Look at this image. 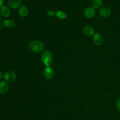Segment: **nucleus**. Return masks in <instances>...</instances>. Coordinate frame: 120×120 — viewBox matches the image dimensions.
<instances>
[{"mask_svg": "<svg viewBox=\"0 0 120 120\" xmlns=\"http://www.w3.org/2000/svg\"><path fill=\"white\" fill-rule=\"evenodd\" d=\"M43 75L47 79H52L54 75V72L53 69L50 67H46L43 71Z\"/></svg>", "mask_w": 120, "mask_h": 120, "instance_id": "39448f33", "label": "nucleus"}, {"mask_svg": "<svg viewBox=\"0 0 120 120\" xmlns=\"http://www.w3.org/2000/svg\"><path fill=\"white\" fill-rule=\"evenodd\" d=\"M103 0H92V5L94 8H98L103 5Z\"/></svg>", "mask_w": 120, "mask_h": 120, "instance_id": "4468645a", "label": "nucleus"}, {"mask_svg": "<svg viewBox=\"0 0 120 120\" xmlns=\"http://www.w3.org/2000/svg\"><path fill=\"white\" fill-rule=\"evenodd\" d=\"M2 25L6 28H11L14 27L15 26V22L12 20L6 19L2 21Z\"/></svg>", "mask_w": 120, "mask_h": 120, "instance_id": "ddd939ff", "label": "nucleus"}, {"mask_svg": "<svg viewBox=\"0 0 120 120\" xmlns=\"http://www.w3.org/2000/svg\"><path fill=\"white\" fill-rule=\"evenodd\" d=\"M116 106L117 108L120 110V98L118 99L116 102Z\"/></svg>", "mask_w": 120, "mask_h": 120, "instance_id": "f3484780", "label": "nucleus"}, {"mask_svg": "<svg viewBox=\"0 0 120 120\" xmlns=\"http://www.w3.org/2000/svg\"><path fill=\"white\" fill-rule=\"evenodd\" d=\"M2 28V25H1L0 24V29H1V28Z\"/></svg>", "mask_w": 120, "mask_h": 120, "instance_id": "aec40b11", "label": "nucleus"}, {"mask_svg": "<svg viewBox=\"0 0 120 120\" xmlns=\"http://www.w3.org/2000/svg\"><path fill=\"white\" fill-rule=\"evenodd\" d=\"M99 14L104 17H108L110 15L111 11L109 8L106 7H103L100 8L99 10Z\"/></svg>", "mask_w": 120, "mask_h": 120, "instance_id": "1a4fd4ad", "label": "nucleus"}, {"mask_svg": "<svg viewBox=\"0 0 120 120\" xmlns=\"http://www.w3.org/2000/svg\"><path fill=\"white\" fill-rule=\"evenodd\" d=\"M3 77L7 82H11L15 80L16 75L14 71L12 70H8L5 73Z\"/></svg>", "mask_w": 120, "mask_h": 120, "instance_id": "7ed1b4c3", "label": "nucleus"}, {"mask_svg": "<svg viewBox=\"0 0 120 120\" xmlns=\"http://www.w3.org/2000/svg\"><path fill=\"white\" fill-rule=\"evenodd\" d=\"M47 15L49 16H52L54 15H55V13L54 12V11L52 10H48L47 12Z\"/></svg>", "mask_w": 120, "mask_h": 120, "instance_id": "dca6fc26", "label": "nucleus"}, {"mask_svg": "<svg viewBox=\"0 0 120 120\" xmlns=\"http://www.w3.org/2000/svg\"><path fill=\"white\" fill-rule=\"evenodd\" d=\"M3 3H4V0H0V7L3 6Z\"/></svg>", "mask_w": 120, "mask_h": 120, "instance_id": "a211bd4d", "label": "nucleus"}, {"mask_svg": "<svg viewBox=\"0 0 120 120\" xmlns=\"http://www.w3.org/2000/svg\"><path fill=\"white\" fill-rule=\"evenodd\" d=\"M96 14V10L95 8L91 7L86 8L84 11V15L87 18H92Z\"/></svg>", "mask_w": 120, "mask_h": 120, "instance_id": "20e7f679", "label": "nucleus"}, {"mask_svg": "<svg viewBox=\"0 0 120 120\" xmlns=\"http://www.w3.org/2000/svg\"><path fill=\"white\" fill-rule=\"evenodd\" d=\"M21 0H9L8 2V6L12 9H16L21 6Z\"/></svg>", "mask_w": 120, "mask_h": 120, "instance_id": "6e6552de", "label": "nucleus"}, {"mask_svg": "<svg viewBox=\"0 0 120 120\" xmlns=\"http://www.w3.org/2000/svg\"><path fill=\"white\" fill-rule=\"evenodd\" d=\"M0 13L4 17H8L11 14V11L8 7L6 6H2L0 8Z\"/></svg>", "mask_w": 120, "mask_h": 120, "instance_id": "9d476101", "label": "nucleus"}, {"mask_svg": "<svg viewBox=\"0 0 120 120\" xmlns=\"http://www.w3.org/2000/svg\"><path fill=\"white\" fill-rule=\"evenodd\" d=\"M84 33L88 36H91L94 34L95 30L94 28L90 25H87L83 28Z\"/></svg>", "mask_w": 120, "mask_h": 120, "instance_id": "9b49d317", "label": "nucleus"}, {"mask_svg": "<svg viewBox=\"0 0 120 120\" xmlns=\"http://www.w3.org/2000/svg\"><path fill=\"white\" fill-rule=\"evenodd\" d=\"M9 90V85L7 81H2L0 82V93L5 94Z\"/></svg>", "mask_w": 120, "mask_h": 120, "instance_id": "0eeeda50", "label": "nucleus"}, {"mask_svg": "<svg viewBox=\"0 0 120 120\" xmlns=\"http://www.w3.org/2000/svg\"><path fill=\"white\" fill-rule=\"evenodd\" d=\"M3 75H4L3 74L2 72L0 70V79L3 77Z\"/></svg>", "mask_w": 120, "mask_h": 120, "instance_id": "6ab92c4d", "label": "nucleus"}, {"mask_svg": "<svg viewBox=\"0 0 120 120\" xmlns=\"http://www.w3.org/2000/svg\"><path fill=\"white\" fill-rule=\"evenodd\" d=\"M30 49L35 52H40L45 49V45L43 43L38 40H33L29 44Z\"/></svg>", "mask_w": 120, "mask_h": 120, "instance_id": "f257e3e1", "label": "nucleus"}, {"mask_svg": "<svg viewBox=\"0 0 120 120\" xmlns=\"http://www.w3.org/2000/svg\"><path fill=\"white\" fill-rule=\"evenodd\" d=\"M55 15L58 18L61 19V20L65 19L67 17L66 14L65 12H64L62 11H60V10L57 11L56 12V13H55Z\"/></svg>", "mask_w": 120, "mask_h": 120, "instance_id": "2eb2a0df", "label": "nucleus"}, {"mask_svg": "<svg viewBox=\"0 0 120 120\" xmlns=\"http://www.w3.org/2000/svg\"><path fill=\"white\" fill-rule=\"evenodd\" d=\"M93 36V41L95 45H100L102 44L104 41V38L101 34L96 33H94Z\"/></svg>", "mask_w": 120, "mask_h": 120, "instance_id": "423d86ee", "label": "nucleus"}, {"mask_svg": "<svg viewBox=\"0 0 120 120\" xmlns=\"http://www.w3.org/2000/svg\"><path fill=\"white\" fill-rule=\"evenodd\" d=\"M1 22V17H0V23Z\"/></svg>", "mask_w": 120, "mask_h": 120, "instance_id": "412c9836", "label": "nucleus"}, {"mask_svg": "<svg viewBox=\"0 0 120 120\" xmlns=\"http://www.w3.org/2000/svg\"><path fill=\"white\" fill-rule=\"evenodd\" d=\"M29 13L28 8L24 5H21L18 9V14L20 16L22 17H26Z\"/></svg>", "mask_w": 120, "mask_h": 120, "instance_id": "f8f14e48", "label": "nucleus"}, {"mask_svg": "<svg viewBox=\"0 0 120 120\" xmlns=\"http://www.w3.org/2000/svg\"><path fill=\"white\" fill-rule=\"evenodd\" d=\"M52 55L48 50L44 51L41 55V60L43 64L46 67H49L52 61Z\"/></svg>", "mask_w": 120, "mask_h": 120, "instance_id": "f03ea898", "label": "nucleus"}]
</instances>
